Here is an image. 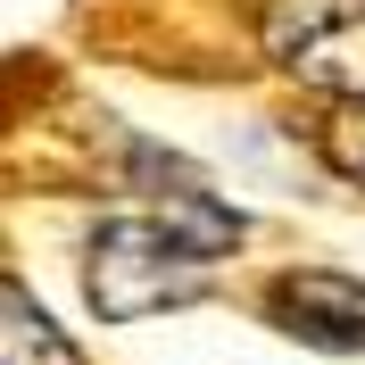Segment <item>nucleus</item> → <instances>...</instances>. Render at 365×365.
<instances>
[{
	"mask_svg": "<svg viewBox=\"0 0 365 365\" xmlns=\"http://www.w3.org/2000/svg\"><path fill=\"white\" fill-rule=\"evenodd\" d=\"M250 241V225L232 216L225 200H150L133 216H108L83 250V299L100 307L108 324H133V316H158V307H182V299L207 291V266L232 257Z\"/></svg>",
	"mask_w": 365,
	"mask_h": 365,
	"instance_id": "f257e3e1",
	"label": "nucleus"
},
{
	"mask_svg": "<svg viewBox=\"0 0 365 365\" xmlns=\"http://www.w3.org/2000/svg\"><path fill=\"white\" fill-rule=\"evenodd\" d=\"M266 58L291 83L365 108V0H274L266 9Z\"/></svg>",
	"mask_w": 365,
	"mask_h": 365,
	"instance_id": "f03ea898",
	"label": "nucleus"
},
{
	"mask_svg": "<svg viewBox=\"0 0 365 365\" xmlns=\"http://www.w3.org/2000/svg\"><path fill=\"white\" fill-rule=\"evenodd\" d=\"M266 316L307 349H341V357H365V282L357 274H291L274 282Z\"/></svg>",
	"mask_w": 365,
	"mask_h": 365,
	"instance_id": "7ed1b4c3",
	"label": "nucleus"
},
{
	"mask_svg": "<svg viewBox=\"0 0 365 365\" xmlns=\"http://www.w3.org/2000/svg\"><path fill=\"white\" fill-rule=\"evenodd\" d=\"M0 365H83L67 349V332L34 307V291L25 282H9L0 291Z\"/></svg>",
	"mask_w": 365,
	"mask_h": 365,
	"instance_id": "20e7f679",
	"label": "nucleus"
},
{
	"mask_svg": "<svg viewBox=\"0 0 365 365\" xmlns=\"http://www.w3.org/2000/svg\"><path fill=\"white\" fill-rule=\"evenodd\" d=\"M332 166L365 182V125H341V133H332Z\"/></svg>",
	"mask_w": 365,
	"mask_h": 365,
	"instance_id": "39448f33",
	"label": "nucleus"
}]
</instances>
